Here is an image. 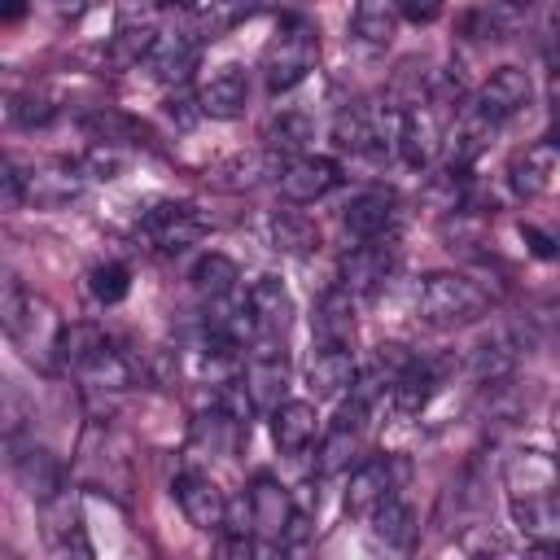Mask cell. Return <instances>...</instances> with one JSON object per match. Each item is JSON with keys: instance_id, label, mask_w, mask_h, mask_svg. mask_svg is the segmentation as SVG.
Listing matches in <instances>:
<instances>
[{"instance_id": "cb8c5ba5", "label": "cell", "mask_w": 560, "mask_h": 560, "mask_svg": "<svg viewBox=\"0 0 560 560\" xmlns=\"http://www.w3.org/2000/svg\"><path fill=\"white\" fill-rule=\"evenodd\" d=\"M44 538L52 542L57 556H66V551L88 556V542H83V512H79V503H74L66 490H57L52 499H44Z\"/></svg>"}, {"instance_id": "ba28073f", "label": "cell", "mask_w": 560, "mask_h": 560, "mask_svg": "<svg viewBox=\"0 0 560 560\" xmlns=\"http://www.w3.org/2000/svg\"><path fill=\"white\" fill-rule=\"evenodd\" d=\"M398 219V192L385 188V184H372V188H359L346 206H341V228L359 241H372V236H385Z\"/></svg>"}, {"instance_id": "8fae6325", "label": "cell", "mask_w": 560, "mask_h": 560, "mask_svg": "<svg viewBox=\"0 0 560 560\" xmlns=\"http://www.w3.org/2000/svg\"><path fill=\"white\" fill-rule=\"evenodd\" d=\"M245 385H249V398L258 411H276L284 402V381H289V363H284V350L280 341H254L249 350V363H245Z\"/></svg>"}, {"instance_id": "7a4b0ae2", "label": "cell", "mask_w": 560, "mask_h": 560, "mask_svg": "<svg viewBox=\"0 0 560 560\" xmlns=\"http://www.w3.org/2000/svg\"><path fill=\"white\" fill-rule=\"evenodd\" d=\"M416 311H420V319L433 324V328H464V324H472V319L486 311V293H481L468 276L433 271V276L420 280Z\"/></svg>"}, {"instance_id": "ab89813d", "label": "cell", "mask_w": 560, "mask_h": 560, "mask_svg": "<svg viewBox=\"0 0 560 560\" xmlns=\"http://www.w3.org/2000/svg\"><path fill=\"white\" fill-rule=\"evenodd\" d=\"M166 118H171V122H179V127H192V122L201 118V105H197V96H184V92H175V96L166 101Z\"/></svg>"}, {"instance_id": "603a6c76", "label": "cell", "mask_w": 560, "mask_h": 560, "mask_svg": "<svg viewBox=\"0 0 560 560\" xmlns=\"http://www.w3.org/2000/svg\"><path fill=\"white\" fill-rule=\"evenodd\" d=\"M158 31L162 26H158L153 9H122L118 13V26H114V39H109V57L118 66H136L140 57H149Z\"/></svg>"}, {"instance_id": "4fadbf2b", "label": "cell", "mask_w": 560, "mask_h": 560, "mask_svg": "<svg viewBox=\"0 0 560 560\" xmlns=\"http://www.w3.org/2000/svg\"><path fill=\"white\" fill-rule=\"evenodd\" d=\"M249 315H254V341H284L293 324V298L276 276H258L249 284Z\"/></svg>"}, {"instance_id": "7bdbcfd3", "label": "cell", "mask_w": 560, "mask_h": 560, "mask_svg": "<svg viewBox=\"0 0 560 560\" xmlns=\"http://www.w3.org/2000/svg\"><path fill=\"white\" fill-rule=\"evenodd\" d=\"M22 13H26V0H0V18L4 22H22Z\"/></svg>"}, {"instance_id": "5bb4252c", "label": "cell", "mask_w": 560, "mask_h": 560, "mask_svg": "<svg viewBox=\"0 0 560 560\" xmlns=\"http://www.w3.org/2000/svg\"><path fill=\"white\" fill-rule=\"evenodd\" d=\"M494 131H499V122H490L472 101L455 114V122L446 127V144H442V153H446V166H455V171H468L486 149H490V140H494Z\"/></svg>"}, {"instance_id": "484cf974", "label": "cell", "mask_w": 560, "mask_h": 560, "mask_svg": "<svg viewBox=\"0 0 560 560\" xmlns=\"http://www.w3.org/2000/svg\"><path fill=\"white\" fill-rule=\"evenodd\" d=\"M516 529L538 547V542H560V490L534 494V499H508Z\"/></svg>"}, {"instance_id": "bcb514c9", "label": "cell", "mask_w": 560, "mask_h": 560, "mask_svg": "<svg viewBox=\"0 0 560 560\" xmlns=\"http://www.w3.org/2000/svg\"><path fill=\"white\" fill-rule=\"evenodd\" d=\"M551 424H556V433H560V407H556V411H551Z\"/></svg>"}, {"instance_id": "8992f818", "label": "cell", "mask_w": 560, "mask_h": 560, "mask_svg": "<svg viewBox=\"0 0 560 560\" xmlns=\"http://www.w3.org/2000/svg\"><path fill=\"white\" fill-rule=\"evenodd\" d=\"M201 35H197V26L188 22V26H162L158 31V39H153V48H149V70L162 79V83H188L192 79V70H197V57H201Z\"/></svg>"}, {"instance_id": "9a60e30c", "label": "cell", "mask_w": 560, "mask_h": 560, "mask_svg": "<svg viewBox=\"0 0 560 560\" xmlns=\"http://www.w3.org/2000/svg\"><path fill=\"white\" fill-rule=\"evenodd\" d=\"M389 494H398V464H389V459H368V464H359V468L350 472V481H346V512L359 516V521H372V512H376Z\"/></svg>"}, {"instance_id": "4dcf8cb0", "label": "cell", "mask_w": 560, "mask_h": 560, "mask_svg": "<svg viewBox=\"0 0 560 560\" xmlns=\"http://www.w3.org/2000/svg\"><path fill=\"white\" fill-rule=\"evenodd\" d=\"M188 280H192V293H197L201 302H223V298H232V293H236L241 267H236L228 254H206V258H197V262H192Z\"/></svg>"}, {"instance_id": "1f68e13d", "label": "cell", "mask_w": 560, "mask_h": 560, "mask_svg": "<svg viewBox=\"0 0 560 560\" xmlns=\"http://www.w3.org/2000/svg\"><path fill=\"white\" fill-rule=\"evenodd\" d=\"M83 188V166H48V171H31L26 175V201L35 206H61L70 197H79Z\"/></svg>"}, {"instance_id": "d6a6232c", "label": "cell", "mask_w": 560, "mask_h": 560, "mask_svg": "<svg viewBox=\"0 0 560 560\" xmlns=\"http://www.w3.org/2000/svg\"><path fill=\"white\" fill-rule=\"evenodd\" d=\"M13 472L22 477V486L44 503V499H52L57 490H61V464L44 451V446H26V451H18L13 455Z\"/></svg>"}, {"instance_id": "4316f807", "label": "cell", "mask_w": 560, "mask_h": 560, "mask_svg": "<svg viewBox=\"0 0 560 560\" xmlns=\"http://www.w3.org/2000/svg\"><path fill=\"white\" fill-rule=\"evenodd\" d=\"M398 22H402L398 0H359L354 18H350V31L363 48H389L394 35H398Z\"/></svg>"}, {"instance_id": "7c38bea8", "label": "cell", "mask_w": 560, "mask_h": 560, "mask_svg": "<svg viewBox=\"0 0 560 560\" xmlns=\"http://www.w3.org/2000/svg\"><path fill=\"white\" fill-rule=\"evenodd\" d=\"M175 503H179V512L188 516V525L192 529H223V521H228V494L206 477V472H179L175 477Z\"/></svg>"}, {"instance_id": "8d00e7d4", "label": "cell", "mask_w": 560, "mask_h": 560, "mask_svg": "<svg viewBox=\"0 0 560 560\" xmlns=\"http://www.w3.org/2000/svg\"><path fill=\"white\" fill-rule=\"evenodd\" d=\"M31 311H35V298H26V289H22L18 276H4V284H0V324H4V332L18 337L22 332V319Z\"/></svg>"}, {"instance_id": "e0dca14e", "label": "cell", "mask_w": 560, "mask_h": 560, "mask_svg": "<svg viewBox=\"0 0 560 560\" xmlns=\"http://www.w3.org/2000/svg\"><path fill=\"white\" fill-rule=\"evenodd\" d=\"M359 368H354V354L350 346H328V341H315L311 359H306V389L315 398H337L354 385Z\"/></svg>"}, {"instance_id": "7402d4cb", "label": "cell", "mask_w": 560, "mask_h": 560, "mask_svg": "<svg viewBox=\"0 0 560 560\" xmlns=\"http://www.w3.org/2000/svg\"><path fill=\"white\" fill-rule=\"evenodd\" d=\"M311 337L328 341V346H350L354 341V293L332 284L328 293H319L315 315H311Z\"/></svg>"}, {"instance_id": "6da1fadb", "label": "cell", "mask_w": 560, "mask_h": 560, "mask_svg": "<svg viewBox=\"0 0 560 560\" xmlns=\"http://www.w3.org/2000/svg\"><path fill=\"white\" fill-rule=\"evenodd\" d=\"M319 61V31L302 13H284L276 35L262 48V83L267 92H289L298 88Z\"/></svg>"}, {"instance_id": "74e56055", "label": "cell", "mask_w": 560, "mask_h": 560, "mask_svg": "<svg viewBox=\"0 0 560 560\" xmlns=\"http://www.w3.org/2000/svg\"><path fill=\"white\" fill-rule=\"evenodd\" d=\"M52 114H57V105H52V96L39 92V88H26V92H18V96L9 101V118H13L18 127H44Z\"/></svg>"}, {"instance_id": "60d3db41", "label": "cell", "mask_w": 560, "mask_h": 560, "mask_svg": "<svg viewBox=\"0 0 560 560\" xmlns=\"http://www.w3.org/2000/svg\"><path fill=\"white\" fill-rule=\"evenodd\" d=\"M398 9H402V18L416 22V26H429V22L442 18V0H398Z\"/></svg>"}, {"instance_id": "d4e9b609", "label": "cell", "mask_w": 560, "mask_h": 560, "mask_svg": "<svg viewBox=\"0 0 560 560\" xmlns=\"http://www.w3.org/2000/svg\"><path fill=\"white\" fill-rule=\"evenodd\" d=\"M271 438H276V446L284 451V455H302L306 446H315V438H319V416H315V407L311 402H280L276 411H271Z\"/></svg>"}, {"instance_id": "d590c367", "label": "cell", "mask_w": 560, "mask_h": 560, "mask_svg": "<svg viewBox=\"0 0 560 560\" xmlns=\"http://www.w3.org/2000/svg\"><path fill=\"white\" fill-rule=\"evenodd\" d=\"M88 289H92V298L101 306H118L127 298V289H131V271L122 262H101V267H92Z\"/></svg>"}, {"instance_id": "2e32d148", "label": "cell", "mask_w": 560, "mask_h": 560, "mask_svg": "<svg viewBox=\"0 0 560 560\" xmlns=\"http://www.w3.org/2000/svg\"><path fill=\"white\" fill-rule=\"evenodd\" d=\"M503 486H508V499L551 494V490H560V459L547 451H516L503 464Z\"/></svg>"}, {"instance_id": "836d02e7", "label": "cell", "mask_w": 560, "mask_h": 560, "mask_svg": "<svg viewBox=\"0 0 560 560\" xmlns=\"http://www.w3.org/2000/svg\"><path fill=\"white\" fill-rule=\"evenodd\" d=\"M372 534H376V542H385V547H407L411 534H416V512H411V503H407L402 494H389V499L372 512Z\"/></svg>"}, {"instance_id": "44dd1931", "label": "cell", "mask_w": 560, "mask_h": 560, "mask_svg": "<svg viewBox=\"0 0 560 560\" xmlns=\"http://www.w3.org/2000/svg\"><path fill=\"white\" fill-rule=\"evenodd\" d=\"M551 171H556V144L551 140H538V144H525L512 153L508 162V184L516 197H542L547 184H551Z\"/></svg>"}, {"instance_id": "ac0fdd59", "label": "cell", "mask_w": 560, "mask_h": 560, "mask_svg": "<svg viewBox=\"0 0 560 560\" xmlns=\"http://www.w3.org/2000/svg\"><path fill=\"white\" fill-rule=\"evenodd\" d=\"M245 96H249V83H245V70L241 66H214L201 83H197V105L206 118H236L245 109Z\"/></svg>"}, {"instance_id": "83f0119b", "label": "cell", "mask_w": 560, "mask_h": 560, "mask_svg": "<svg viewBox=\"0 0 560 560\" xmlns=\"http://www.w3.org/2000/svg\"><path fill=\"white\" fill-rule=\"evenodd\" d=\"M280 171H284V158H276V153H236V158H228V162H219L214 171H210V184H219V188H258L262 179H280Z\"/></svg>"}, {"instance_id": "f1b7e54d", "label": "cell", "mask_w": 560, "mask_h": 560, "mask_svg": "<svg viewBox=\"0 0 560 560\" xmlns=\"http://www.w3.org/2000/svg\"><path fill=\"white\" fill-rule=\"evenodd\" d=\"M311 136H315V122H311L306 114H298V109H280V114L262 127V149L289 162V158H302V149L311 144Z\"/></svg>"}, {"instance_id": "52a82bcc", "label": "cell", "mask_w": 560, "mask_h": 560, "mask_svg": "<svg viewBox=\"0 0 560 560\" xmlns=\"http://www.w3.org/2000/svg\"><path fill=\"white\" fill-rule=\"evenodd\" d=\"M276 184H280L284 201L311 206V201L328 197V192L341 184V166H337L332 158H324V153H302V158H289V162H284V171H280Z\"/></svg>"}, {"instance_id": "f6af8a7d", "label": "cell", "mask_w": 560, "mask_h": 560, "mask_svg": "<svg viewBox=\"0 0 560 560\" xmlns=\"http://www.w3.org/2000/svg\"><path fill=\"white\" fill-rule=\"evenodd\" d=\"M547 140H551V144L560 149V105L551 109V122H547Z\"/></svg>"}, {"instance_id": "277c9868", "label": "cell", "mask_w": 560, "mask_h": 560, "mask_svg": "<svg viewBox=\"0 0 560 560\" xmlns=\"http://www.w3.org/2000/svg\"><path fill=\"white\" fill-rule=\"evenodd\" d=\"M394 262H398V245L389 236H372V241H359L341 254L337 262V284L350 289L354 298H368L376 293L389 276H394Z\"/></svg>"}, {"instance_id": "f546056e", "label": "cell", "mask_w": 560, "mask_h": 560, "mask_svg": "<svg viewBox=\"0 0 560 560\" xmlns=\"http://www.w3.org/2000/svg\"><path fill=\"white\" fill-rule=\"evenodd\" d=\"M267 236L280 254H293V258H306L315 245H319V228L315 219H306L302 210H276L267 219Z\"/></svg>"}, {"instance_id": "e575fe53", "label": "cell", "mask_w": 560, "mask_h": 560, "mask_svg": "<svg viewBox=\"0 0 560 560\" xmlns=\"http://www.w3.org/2000/svg\"><path fill=\"white\" fill-rule=\"evenodd\" d=\"M354 451H359V429H350V424H337V420H332V429H328V433H324V442H319L315 472H319V477L346 472V468H350V459H354Z\"/></svg>"}, {"instance_id": "3957f363", "label": "cell", "mask_w": 560, "mask_h": 560, "mask_svg": "<svg viewBox=\"0 0 560 560\" xmlns=\"http://www.w3.org/2000/svg\"><path fill=\"white\" fill-rule=\"evenodd\" d=\"M210 232V223L197 214V206L188 201H158L153 210H144L140 219V236L158 249V254H184L188 245H197Z\"/></svg>"}, {"instance_id": "d6986e66", "label": "cell", "mask_w": 560, "mask_h": 560, "mask_svg": "<svg viewBox=\"0 0 560 560\" xmlns=\"http://www.w3.org/2000/svg\"><path fill=\"white\" fill-rule=\"evenodd\" d=\"M516 359H521V337H516L512 328H499V332H490L486 341L472 346L468 372H472L477 385H490V389H494V385H503V381L512 376Z\"/></svg>"}, {"instance_id": "f35d334b", "label": "cell", "mask_w": 560, "mask_h": 560, "mask_svg": "<svg viewBox=\"0 0 560 560\" xmlns=\"http://www.w3.org/2000/svg\"><path fill=\"white\" fill-rule=\"evenodd\" d=\"M521 241L529 245V254L534 258H542V262H551V258H560V241L556 236H547L542 228H534V223H521Z\"/></svg>"}, {"instance_id": "5b68a950", "label": "cell", "mask_w": 560, "mask_h": 560, "mask_svg": "<svg viewBox=\"0 0 560 560\" xmlns=\"http://www.w3.org/2000/svg\"><path fill=\"white\" fill-rule=\"evenodd\" d=\"M446 144V122H442V101L424 96L402 109V131H398V153L407 166H429Z\"/></svg>"}, {"instance_id": "ffe728a7", "label": "cell", "mask_w": 560, "mask_h": 560, "mask_svg": "<svg viewBox=\"0 0 560 560\" xmlns=\"http://www.w3.org/2000/svg\"><path fill=\"white\" fill-rule=\"evenodd\" d=\"M442 368H446V363L411 359V363L394 376V385H389V402H394V411H398V416H420V411L433 402V394L442 389Z\"/></svg>"}, {"instance_id": "ee69618b", "label": "cell", "mask_w": 560, "mask_h": 560, "mask_svg": "<svg viewBox=\"0 0 560 560\" xmlns=\"http://www.w3.org/2000/svg\"><path fill=\"white\" fill-rule=\"evenodd\" d=\"M547 66L560 74V35H551V39H547Z\"/></svg>"}, {"instance_id": "30bf717a", "label": "cell", "mask_w": 560, "mask_h": 560, "mask_svg": "<svg viewBox=\"0 0 560 560\" xmlns=\"http://www.w3.org/2000/svg\"><path fill=\"white\" fill-rule=\"evenodd\" d=\"M529 96H534V83H529V74L521 70V66H499L481 88H477V96H472V105L490 118V122H508V118H516L525 105H529Z\"/></svg>"}, {"instance_id": "b9f144b4", "label": "cell", "mask_w": 560, "mask_h": 560, "mask_svg": "<svg viewBox=\"0 0 560 560\" xmlns=\"http://www.w3.org/2000/svg\"><path fill=\"white\" fill-rule=\"evenodd\" d=\"M455 547H459V551H499V556L508 551V542H503L499 534H486V529H477V534H468V538H459Z\"/></svg>"}, {"instance_id": "9c48e42d", "label": "cell", "mask_w": 560, "mask_h": 560, "mask_svg": "<svg viewBox=\"0 0 560 560\" xmlns=\"http://www.w3.org/2000/svg\"><path fill=\"white\" fill-rule=\"evenodd\" d=\"M249 508H254V534L267 538V542H276V547H284V538H289V529H293V516H298L289 490H284L276 477L258 472V477L249 481Z\"/></svg>"}]
</instances>
